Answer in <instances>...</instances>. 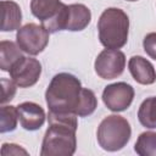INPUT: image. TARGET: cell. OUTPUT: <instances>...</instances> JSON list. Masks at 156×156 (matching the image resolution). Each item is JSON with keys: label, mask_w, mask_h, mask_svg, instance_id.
<instances>
[{"label": "cell", "mask_w": 156, "mask_h": 156, "mask_svg": "<svg viewBox=\"0 0 156 156\" xmlns=\"http://www.w3.org/2000/svg\"><path fill=\"white\" fill-rule=\"evenodd\" d=\"M76 113H56L49 111V128L41 143V156H71L77 149L76 132L78 119Z\"/></svg>", "instance_id": "cell-1"}, {"label": "cell", "mask_w": 156, "mask_h": 156, "mask_svg": "<svg viewBox=\"0 0 156 156\" xmlns=\"http://www.w3.org/2000/svg\"><path fill=\"white\" fill-rule=\"evenodd\" d=\"M1 30L2 32H12L21 28L22 22V12L21 7L17 2L12 0H2L1 1Z\"/></svg>", "instance_id": "cell-12"}, {"label": "cell", "mask_w": 156, "mask_h": 156, "mask_svg": "<svg viewBox=\"0 0 156 156\" xmlns=\"http://www.w3.org/2000/svg\"><path fill=\"white\" fill-rule=\"evenodd\" d=\"M138 119L145 128H156V96L145 99L138 110Z\"/></svg>", "instance_id": "cell-15"}, {"label": "cell", "mask_w": 156, "mask_h": 156, "mask_svg": "<svg viewBox=\"0 0 156 156\" xmlns=\"http://www.w3.org/2000/svg\"><path fill=\"white\" fill-rule=\"evenodd\" d=\"M22 50L13 41L2 40L0 43V68L5 72H9L12 65L22 57Z\"/></svg>", "instance_id": "cell-14"}, {"label": "cell", "mask_w": 156, "mask_h": 156, "mask_svg": "<svg viewBox=\"0 0 156 156\" xmlns=\"http://www.w3.org/2000/svg\"><path fill=\"white\" fill-rule=\"evenodd\" d=\"M1 84H2V99H1V104L4 105L5 102L10 101L13 99L15 94H16V84L13 80H9L2 78L1 79Z\"/></svg>", "instance_id": "cell-19"}, {"label": "cell", "mask_w": 156, "mask_h": 156, "mask_svg": "<svg viewBox=\"0 0 156 156\" xmlns=\"http://www.w3.org/2000/svg\"><path fill=\"white\" fill-rule=\"evenodd\" d=\"M91 21L90 10L83 4H72L68 5V20L66 30L79 32L88 27Z\"/></svg>", "instance_id": "cell-13"}, {"label": "cell", "mask_w": 156, "mask_h": 156, "mask_svg": "<svg viewBox=\"0 0 156 156\" xmlns=\"http://www.w3.org/2000/svg\"><path fill=\"white\" fill-rule=\"evenodd\" d=\"M1 155L7 156V155H28V151L22 149L17 144H9L5 143L1 146Z\"/></svg>", "instance_id": "cell-21"}, {"label": "cell", "mask_w": 156, "mask_h": 156, "mask_svg": "<svg viewBox=\"0 0 156 156\" xmlns=\"http://www.w3.org/2000/svg\"><path fill=\"white\" fill-rule=\"evenodd\" d=\"M134 151L140 156H156V133H141L135 141Z\"/></svg>", "instance_id": "cell-16"}, {"label": "cell", "mask_w": 156, "mask_h": 156, "mask_svg": "<svg viewBox=\"0 0 156 156\" xmlns=\"http://www.w3.org/2000/svg\"><path fill=\"white\" fill-rule=\"evenodd\" d=\"M127 1H136V0H127Z\"/></svg>", "instance_id": "cell-22"}, {"label": "cell", "mask_w": 156, "mask_h": 156, "mask_svg": "<svg viewBox=\"0 0 156 156\" xmlns=\"http://www.w3.org/2000/svg\"><path fill=\"white\" fill-rule=\"evenodd\" d=\"M17 112L22 128L30 132L40 129V127H43L46 118L44 108L40 105L32 101H26L20 104L17 106Z\"/></svg>", "instance_id": "cell-10"}, {"label": "cell", "mask_w": 156, "mask_h": 156, "mask_svg": "<svg viewBox=\"0 0 156 156\" xmlns=\"http://www.w3.org/2000/svg\"><path fill=\"white\" fill-rule=\"evenodd\" d=\"M143 46L145 52L154 60H156V33L151 32L145 35L143 40Z\"/></svg>", "instance_id": "cell-20"}, {"label": "cell", "mask_w": 156, "mask_h": 156, "mask_svg": "<svg viewBox=\"0 0 156 156\" xmlns=\"http://www.w3.org/2000/svg\"><path fill=\"white\" fill-rule=\"evenodd\" d=\"M134 99V89L126 82H117L105 87L102 91V101L112 112H122L127 110Z\"/></svg>", "instance_id": "cell-9"}, {"label": "cell", "mask_w": 156, "mask_h": 156, "mask_svg": "<svg viewBox=\"0 0 156 156\" xmlns=\"http://www.w3.org/2000/svg\"><path fill=\"white\" fill-rule=\"evenodd\" d=\"M126 67V56L121 50L105 49L95 58L94 68L102 79H115L119 77Z\"/></svg>", "instance_id": "cell-7"}, {"label": "cell", "mask_w": 156, "mask_h": 156, "mask_svg": "<svg viewBox=\"0 0 156 156\" xmlns=\"http://www.w3.org/2000/svg\"><path fill=\"white\" fill-rule=\"evenodd\" d=\"M10 77L20 88L33 87L40 78L41 63L33 57L22 56L11 67Z\"/></svg>", "instance_id": "cell-8"}, {"label": "cell", "mask_w": 156, "mask_h": 156, "mask_svg": "<svg viewBox=\"0 0 156 156\" xmlns=\"http://www.w3.org/2000/svg\"><path fill=\"white\" fill-rule=\"evenodd\" d=\"M16 43L23 52L35 56L46 48L49 43V30L43 24L27 23L17 29Z\"/></svg>", "instance_id": "cell-6"}, {"label": "cell", "mask_w": 156, "mask_h": 156, "mask_svg": "<svg viewBox=\"0 0 156 156\" xmlns=\"http://www.w3.org/2000/svg\"><path fill=\"white\" fill-rule=\"evenodd\" d=\"M96 107H98V99H96L94 91L88 88H83L82 95H80V101L76 110V115L79 117L90 116L96 110Z\"/></svg>", "instance_id": "cell-17"}, {"label": "cell", "mask_w": 156, "mask_h": 156, "mask_svg": "<svg viewBox=\"0 0 156 156\" xmlns=\"http://www.w3.org/2000/svg\"><path fill=\"white\" fill-rule=\"evenodd\" d=\"M80 80L67 72L52 77L45 91V101L49 111L56 113H76L82 95Z\"/></svg>", "instance_id": "cell-2"}, {"label": "cell", "mask_w": 156, "mask_h": 156, "mask_svg": "<svg viewBox=\"0 0 156 156\" xmlns=\"http://www.w3.org/2000/svg\"><path fill=\"white\" fill-rule=\"evenodd\" d=\"M128 68L135 82L143 85H150L156 82V71L152 63L143 56H132Z\"/></svg>", "instance_id": "cell-11"}, {"label": "cell", "mask_w": 156, "mask_h": 156, "mask_svg": "<svg viewBox=\"0 0 156 156\" xmlns=\"http://www.w3.org/2000/svg\"><path fill=\"white\" fill-rule=\"evenodd\" d=\"M99 40L106 49H121L127 44L129 18L117 7L106 9L98 21Z\"/></svg>", "instance_id": "cell-3"}, {"label": "cell", "mask_w": 156, "mask_h": 156, "mask_svg": "<svg viewBox=\"0 0 156 156\" xmlns=\"http://www.w3.org/2000/svg\"><path fill=\"white\" fill-rule=\"evenodd\" d=\"M132 136L129 122L118 115L105 117L98 127L96 139L101 149L106 151H118L123 149Z\"/></svg>", "instance_id": "cell-4"}, {"label": "cell", "mask_w": 156, "mask_h": 156, "mask_svg": "<svg viewBox=\"0 0 156 156\" xmlns=\"http://www.w3.org/2000/svg\"><path fill=\"white\" fill-rule=\"evenodd\" d=\"M30 11L49 33L66 30L68 20V5L61 0H32Z\"/></svg>", "instance_id": "cell-5"}, {"label": "cell", "mask_w": 156, "mask_h": 156, "mask_svg": "<svg viewBox=\"0 0 156 156\" xmlns=\"http://www.w3.org/2000/svg\"><path fill=\"white\" fill-rule=\"evenodd\" d=\"M1 117H0V132L1 133H7L12 132L17 127V121L18 118V112H17V106H1Z\"/></svg>", "instance_id": "cell-18"}]
</instances>
